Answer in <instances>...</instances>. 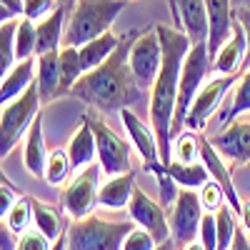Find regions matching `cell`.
<instances>
[{"label":"cell","mask_w":250,"mask_h":250,"mask_svg":"<svg viewBox=\"0 0 250 250\" xmlns=\"http://www.w3.org/2000/svg\"><path fill=\"white\" fill-rule=\"evenodd\" d=\"M160 43H163V68L150 88L148 100V123L158 135L160 145V160L163 165L170 163V145H173V120L178 105V85L183 62L193 48V40L185 35V30L175 25H155Z\"/></svg>","instance_id":"1"},{"label":"cell","mask_w":250,"mask_h":250,"mask_svg":"<svg viewBox=\"0 0 250 250\" xmlns=\"http://www.w3.org/2000/svg\"><path fill=\"white\" fill-rule=\"evenodd\" d=\"M135 35L138 33H130L128 38H123L118 50L103 65L83 75L73 85L70 95L100 113H120L125 108H130L143 95V90L138 88V83L130 73V62H128Z\"/></svg>","instance_id":"2"},{"label":"cell","mask_w":250,"mask_h":250,"mask_svg":"<svg viewBox=\"0 0 250 250\" xmlns=\"http://www.w3.org/2000/svg\"><path fill=\"white\" fill-rule=\"evenodd\" d=\"M65 23V45H85L110 33L115 18L125 10V0H73Z\"/></svg>","instance_id":"3"},{"label":"cell","mask_w":250,"mask_h":250,"mask_svg":"<svg viewBox=\"0 0 250 250\" xmlns=\"http://www.w3.org/2000/svg\"><path fill=\"white\" fill-rule=\"evenodd\" d=\"M133 228V220H105L93 213L83 220H73L68 228V250H123Z\"/></svg>","instance_id":"4"},{"label":"cell","mask_w":250,"mask_h":250,"mask_svg":"<svg viewBox=\"0 0 250 250\" xmlns=\"http://www.w3.org/2000/svg\"><path fill=\"white\" fill-rule=\"evenodd\" d=\"M213 73V53L208 43H193L190 53H188L180 73V85H178V105H175V120H173V138L185 130V118L190 110L195 95L200 88L210 80Z\"/></svg>","instance_id":"5"},{"label":"cell","mask_w":250,"mask_h":250,"mask_svg":"<svg viewBox=\"0 0 250 250\" xmlns=\"http://www.w3.org/2000/svg\"><path fill=\"white\" fill-rule=\"evenodd\" d=\"M40 105H43V100H40V90L35 83L10 105H3V113H0V158L3 160L13 153L18 140L30 130L33 120L43 113Z\"/></svg>","instance_id":"6"},{"label":"cell","mask_w":250,"mask_h":250,"mask_svg":"<svg viewBox=\"0 0 250 250\" xmlns=\"http://www.w3.org/2000/svg\"><path fill=\"white\" fill-rule=\"evenodd\" d=\"M90 125H93V133H95V145H98V163L103 168V175L110 178V175H120V173H130V148L133 143H128L125 138H120L110 125L98 118L95 110L85 113Z\"/></svg>","instance_id":"7"},{"label":"cell","mask_w":250,"mask_h":250,"mask_svg":"<svg viewBox=\"0 0 250 250\" xmlns=\"http://www.w3.org/2000/svg\"><path fill=\"white\" fill-rule=\"evenodd\" d=\"M128 62H130V73L138 83V88L145 93L153 88V83L163 68V43H160V35L155 28L150 30H143L135 35L133 45H130V55H128Z\"/></svg>","instance_id":"8"},{"label":"cell","mask_w":250,"mask_h":250,"mask_svg":"<svg viewBox=\"0 0 250 250\" xmlns=\"http://www.w3.org/2000/svg\"><path fill=\"white\" fill-rule=\"evenodd\" d=\"M100 175H103V168L100 163H93L88 168H83L62 190V210H65L73 220H83L93 215L95 205H98V193H100Z\"/></svg>","instance_id":"9"},{"label":"cell","mask_w":250,"mask_h":250,"mask_svg":"<svg viewBox=\"0 0 250 250\" xmlns=\"http://www.w3.org/2000/svg\"><path fill=\"white\" fill-rule=\"evenodd\" d=\"M203 203L198 190H185L180 188L175 203L168 208V220H170V233L175 245L183 250L185 245L195 243L198 233H200V223H203Z\"/></svg>","instance_id":"10"},{"label":"cell","mask_w":250,"mask_h":250,"mask_svg":"<svg viewBox=\"0 0 250 250\" xmlns=\"http://www.w3.org/2000/svg\"><path fill=\"white\" fill-rule=\"evenodd\" d=\"M240 75H243V73H240ZM240 75H215V78L208 80L205 85L200 88V93L195 95L190 110H188L185 130H195V133L203 130L205 125H208V120H210V118L218 113L223 98H225L228 90H230L235 83H238Z\"/></svg>","instance_id":"11"},{"label":"cell","mask_w":250,"mask_h":250,"mask_svg":"<svg viewBox=\"0 0 250 250\" xmlns=\"http://www.w3.org/2000/svg\"><path fill=\"white\" fill-rule=\"evenodd\" d=\"M128 213H130V220L138 228H143V230H148L158 243H165V240L173 238L165 205L160 200H153L140 185H135V193H133V200L128 205Z\"/></svg>","instance_id":"12"},{"label":"cell","mask_w":250,"mask_h":250,"mask_svg":"<svg viewBox=\"0 0 250 250\" xmlns=\"http://www.w3.org/2000/svg\"><path fill=\"white\" fill-rule=\"evenodd\" d=\"M120 120L125 125V130H128V138L133 143V148L138 150V155L143 158L145 168L153 170L155 175H160L165 170V165L160 160V145H158V135L153 130L150 123H143L130 108L120 110Z\"/></svg>","instance_id":"13"},{"label":"cell","mask_w":250,"mask_h":250,"mask_svg":"<svg viewBox=\"0 0 250 250\" xmlns=\"http://www.w3.org/2000/svg\"><path fill=\"white\" fill-rule=\"evenodd\" d=\"M210 143L225 160L233 163V168L235 165H248L250 163V113L228 123L218 135L210 138Z\"/></svg>","instance_id":"14"},{"label":"cell","mask_w":250,"mask_h":250,"mask_svg":"<svg viewBox=\"0 0 250 250\" xmlns=\"http://www.w3.org/2000/svg\"><path fill=\"white\" fill-rule=\"evenodd\" d=\"M200 163L205 165V170H208V175H210V180H215V183L223 188L228 205H230L233 210L238 213V218H240V213H243V200H240L235 185H233V173H230V168L225 165V158L218 153V148H215L210 140H205V138H200Z\"/></svg>","instance_id":"15"},{"label":"cell","mask_w":250,"mask_h":250,"mask_svg":"<svg viewBox=\"0 0 250 250\" xmlns=\"http://www.w3.org/2000/svg\"><path fill=\"white\" fill-rule=\"evenodd\" d=\"M208 5V48L215 55L233 35L235 28V3L233 0H205Z\"/></svg>","instance_id":"16"},{"label":"cell","mask_w":250,"mask_h":250,"mask_svg":"<svg viewBox=\"0 0 250 250\" xmlns=\"http://www.w3.org/2000/svg\"><path fill=\"white\" fill-rule=\"evenodd\" d=\"M43 125H45V115L40 113L30 130L25 133V143H23V163H25V170L33 178L45 180V168H48V148H45V133H43Z\"/></svg>","instance_id":"17"},{"label":"cell","mask_w":250,"mask_h":250,"mask_svg":"<svg viewBox=\"0 0 250 250\" xmlns=\"http://www.w3.org/2000/svg\"><path fill=\"white\" fill-rule=\"evenodd\" d=\"M245 70V30L235 20L230 40L213 55V73L215 75H240Z\"/></svg>","instance_id":"18"},{"label":"cell","mask_w":250,"mask_h":250,"mask_svg":"<svg viewBox=\"0 0 250 250\" xmlns=\"http://www.w3.org/2000/svg\"><path fill=\"white\" fill-rule=\"evenodd\" d=\"M65 3H60L48 18H43L40 23H35L38 30V50L35 55L45 53H58L65 45Z\"/></svg>","instance_id":"19"},{"label":"cell","mask_w":250,"mask_h":250,"mask_svg":"<svg viewBox=\"0 0 250 250\" xmlns=\"http://www.w3.org/2000/svg\"><path fill=\"white\" fill-rule=\"evenodd\" d=\"M135 193V173H120L103 180L100 193H98V205L108 208V210H123L128 208Z\"/></svg>","instance_id":"20"},{"label":"cell","mask_w":250,"mask_h":250,"mask_svg":"<svg viewBox=\"0 0 250 250\" xmlns=\"http://www.w3.org/2000/svg\"><path fill=\"white\" fill-rule=\"evenodd\" d=\"M178 3V18H180V30L193 43H208V5L205 0H175Z\"/></svg>","instance_id":"21"},{"label":"cell","mask_w":250,"mask_h":250,"mask_svg":"<svg viewBox=\"0 0 250 250\" xmlns=\"http://www.w3.org/2000/svg\"><path fill=\"white\" fill-rule=\"evenodd\" d=\"M68 155H70V163L75 170H83L93 165L98 160V145H95V133H93V125L88 120V115H83L78 128L68 143Z\"/></svg>","instance_id":"22"},{"label":"cell","mask_w":250,"mask_h":250,"mask_svg":"<svg viewBox=\"0 0 250 250\" xmlns=\"http://www.w3.org/2000/svg\"><path fill=\"white\" fill-rule=\"evenodd\" d=\"M35 70H38V60L28 58V60H18L15 68L10 73L3 75L0 80V103L10 105L13 100H18L33 83H35Z\"/></svg>","instance_id":"23"},{"label":"cell","mask_w":250,"mask_h":250,"mask_svg":"<svg viewBox=\"0 0 250 250\" xmlns=\"http://www.w3.org/2000/svg\"><path fill=\"white\" fill-rule=\"evenodd\" d=\"M60 53V50H58ZM58 53H45V55H35L38 60V70H35V85L40 90V100L50 103L60 98V85H62V75H60V55Z\"/></svg>","instance_id":"24"},{"label":"cell","mask_w":250,"mask_h":250,"mask_svg":"<svg viewBox=\"0 0 250 250\" xmlns=\"http://www.w3.org/2000/svg\"><path fill=\"white\" fill-rule=\"evenodd\" d=\"M120 40L123 38H118L113 30L110 33H105V35H100V38H95V40H90V43H85V45H80L78 50H80V62H83V70L85 73H90V70H95L98 65H103L115 50H118V45H120Z\"/></svg>","instance_id":"25"},{"label":"cell","mask_w":250,"mask_h":250,"mask_svg":"<svg viewBox=\"0 0 250 250\" xmlns=\"http://www.w3.org/2000/svg\"><path fill=\"white\" fill-rule=\"evenodd\" d=\"M165 173L173 178V183L178 188H185V190H200V188L210 180V175H208L203 163L185 165V163H175L173 160L170 165H165Z\"/></svg>","instance_id":"26"},{"label":"cell","mask_w":250,"mask_h":250,"mask_svg":"<svg viewBox=\"0 0 250 250\" xmlns=\"http://www.w3.org/2000/svg\"><path fill=\"white\" fill-rule=\"evenodd\" d=\"M33 228H38V230L43 233L48 240H53V243L68 230V228H62L60 215H58L55 208L45 205L43 200H35V198H33Z\"/></svg>","instance_id":"27"},{"label":"cell","mask_w":250,"mask_h":250,"mask_svg":"<svg viewBox=\"0 0 250 250\" xmlns=\"http://www.w3.org/2000/svg\"><path fill=\"white\" fill-rule=\"evenodd\" d=\"M60 75H62V85H60V95H70L73 85L85 75L80 62V50L75 45H62L60 48Z\"/></svg>","instance_id":"28"},{"label":"cell","mask_w":250,"mask_h":250,"mask_svg":"<svg viewBox=\"0 0 250 250\" xmlns=\"http://www.w3.org/2000/svg\"><path fill=\"white\" fill-rule=\"evenodd\" d=\"M200 163V135L195 130H183L173 138V145H170V163ZM168 163V165H170Z\"/></svg>","instance_id":"29"},{"label":"cell","mask_w":250,"mask_h":250,"mask_svg":"<svg viewBox=\"0 0 250 250\" xmlns=\"http://www.w3.org/2000/svg\"><path fill=\"white\" fill-rule=\"evenodd\" d=\"M3 228L8 233H15V235H23L25 230L33 228V198H23L10 208V213L3 218Z\"/></svg>","instance_id":"30"},{"label":"cell","mask_w":250,"mask_h":250,"mask_svg":"<svg viewBox=\"0 0 250 250\" xmlns=\"http://www.w3.org/2000/svg\"><path fill=\"white\" fill-rule=\"evenodd\" d=\"M215 228H218V250H230L240 225H238V213L228 203L215 213Z\"/></svg>","instance_id":"31"},{"label":"cell","mask_w":250,"mask_h":250,"mask_svg":"<svg viewBox=\"0 0 250 250\" xmlns=\"http://www.w3.org/2000/svg\"><path fill=\"white\" fill-rule=\"evenodd\" d=\"M35 50H38L35 23L28 18H20L18 30H15V55H18V60H28V58H35Z\"/></svg>","instance_id":"32"},{"label":"cell","mask_w":250,"mask_h":250,"mask_svg":"<svg viewBox=\"0 0 250 250\" xmlns=\"http://www.w3.org/2000/svg\"><path fill=\"white\" fill-rule=\"evenodd\" d=\"M250 113V70H243V75L235 83V90H233V105L228 110V115L223 118V128L228 123H233L240 115Z\"/></svg>","instance_id":"33"},{"label":"cell","mask_w":250,"mask_h":250,"mask_svg":"<svg viewBox=\"0 0 250 250\" xmlns=\"http://www.w3.org/2000/svg\"><path fill=\"white\" fill-rule=\"evenodd\" d=\"M15 30H18V20L13 23H3L0 25V73H10L18 62L15 55Z\"/></svg>","instance_id":"34"},{"label":"cell","mask_w":250,"mask_h":250,"mask_svg":"<svg viewBox=\"0 0 250 250\" xmlns=\"http://www.w3.org/2000/svg\"><path fill=\"white\" fill-rule=\"evenodd\" d=\"M73 170L75 168L70 163L68 150H53L50 158H48V168H45V183L48 185H62V183H68Z\"/></svg>","instance_id":"35"},{"label":"cell","mask_w":250,"mask_h":250,"mask_svg":"<svg viewBox=\"0 0 250 250\" xmlns=\"http://www.w3.org/2000/svg\"><path fill=\"white\" fill-rule=\"evenodd\" d=\"M198 195H200V203H203V210H205V213H218L220 208L228 203L223 188H220L215 180H208L200 190H198Z\"/></svg>","instance_id":"36"},{"label":"cell","mask_w":250,"mask_h":250,"mask_svg":"<svg viewBox=\"0 0 250 250\" xmlns=\"http://www.w3.org/2000/svg\"><path fill=\"white\" fill-rule=\"evenodd\" d=\"M15 250H53V240H48L38 228H30L23 235H18Z\"/></svg>","instance_id":"37"},{"label":"cell","mask_w":250,"mask_h":250,"mask_svg":"<svg viewBox=\"0 0 250 250\" xmlns=\"http://www.w3.org/2000/svg\"><path fill=\"white\" fill-rule=\"evenodd\" d=\"M158 248V240L148 233V230H143V228H133L130 235L125 238L123 243V250H155Z\"/></svg>","instance_id":"38"},{"label":"cell","mask_w":250,"mask_h":250,"mask_svg":"<svg viewBox=\"0 0 250 250\" xmlns=\"http://www.w3.org/2000/svg\"><path fill=\"white\" fill-rule=\"evenodd\" d=\"M200 243L205 250H218V228H215V213H205L200 223Z\"/></svg>","instance_id":"39"},{"label":"cell","mask_w":250,"mask_h":250,"mask_svg":"<svg viewBox=\"0 0 250 250\" xmlns=\"http://www.w3.org/2000/svg\"><path fill=\"white\" fill-rule=\"evenodd\" d=\"M60 3L58 0H25V18L33 23H40L43 18H48Z\"/></svg>","instance_id":"40"},{"label":"cell","mask_w":250,"mask_h":250,"mask_svg":"<svg viewBox=\"0 0 250 250\" xmlns=\"http://www.w3.org/2000/svg\"><path fill=\"white\" fill-rule=\"evenodd\" d=\"M20 200V195L15 193V188H13V183L5 178V173H3V178H0V215H8L10 213V208L15 205Z\"/></svg>","instance_id":"41"},{"label":"cell","mask_w":250,"mask_h":250,"mask_svg":"<svg viewBox=\"0 0 250 250\" xmlns=\"http://www.w3.org/2000/svg\"><path fill=\"white\" fill-rule=\"evenodd\" d=\"M20 15L25 18V0H0V25L13 23Z\"/></svg>","instance_id":"42"},{"label":"cell","mask_w":250,"mask_h":250,"mask_svg":"<svg viewBox=\"0 0 250 250\" xmlns=\"http://www.w3.org/2000/svg\"><path fill=\"white\" fill-rule=\"evenodd\" d=\"M235 20L245 30V70H250V8H235Z\"/></svg>","instance_id":"43"},{"label":"cell","mask_w":250,"mask_h":250,"mask_svg":"<svg viewBox=\"0 0 250 250\" xmlns=\"http://www.w3.org/2000/svg\"><path fill=\"white\" fill-rule=\"evenodd\" d=\"M230 250H250V238L248 233L243 230V225L238 228V233H235V240H233V248Z\"/></svg>","instance_id":"44"},{"label":"cell","mask_w":250,"mask_h":250,"mask_svg":"<svg viewBox=\"0 0 250 250\" xmlns=\"http://www.w3.org/2000/svg\"><path fill=\"white\" fill-rule=\"evenodd\" d=\"M240 225L243 230L250 235V203H243V213H240Z\"/></svg>","instance_id":"45"},{"label":"cell","mask_w":250,"mask_h":250,"mask_svg":"<svg viewBox=\"0 0 250 250\" xmlns=\"http://www.w3.org/2000/svg\"><path fill=\"white\" fill-rule=\"evenodd\" d=\"M168 10H170V20H173V25L180 28V18H178V3L175 0H168Z\"/></svg>","instance_id":"46"},{"label":"cell","mask_w":250,"mask_h":250,"mask_svg":"<svg viewBox=\"0 0 250 250\" xmlns=\"http://www.w3.org/2000/svg\"><path fill=\"white\" fill-rule=\"evenodd\" d=\"M53 250H68V230L62 233L55 243H53Z\"/></svg>","instance_id":"47"},{"label":"cell","mask_w":250,"mask_h":250,"mask_svg":"<svg viewBox=\"0 0 250 250\" xmlns=\"http://www.w3.org/2000/svg\"><path fill=\"white\" fill-rule=\"evenodd\" d=\"M155 250H178V245H175V240L170 238V240H165V243H158Z\"/></svg>","instance_id":"48"},{"label":"cell","mask_w":250,"mask_h":250,"mask_svg":"<svg viewBox=\"0 0 250 250\" xmlns=\"http://www.w3.org/2000/svg\"><path fill=\"white\" fill-rule=\"evenodd\" d=\"M183 250H205V248H203V243H200V240H195V243H190V245H185Z\"/></svg>","instance_id":"49"},{"label":"cell","mask_w":250,"mask_h":250,"mask_svg":"<svg viewBox=\"0 0 250 250\" xmlns=\"http://www.w3.org/2000/svg\"><path fill=\"white\" fill-rule=\"evenodd\" d=\"M235 8H250V0H233Z\"/></svg>","instance_id":"50"},{"label":"cell","mask_w":250,"mask_h":250,"mask_svg":"<svg viewBox=\"0 0 250 250\" xmlns=\"http://www.w3.org/2000/svg\"><path fill=\"white\" fill-rule=\"evenodd\" d=\"M65 3H70V0H65Z\"/></svg>","instance_id":"51"},{"label":"cell","mask_w":250,"mask_h":250,"mask_svg":"<svg viewBox=\"0 0 250 250\" xmlns=\"http://www.w3.org/2000/svg\"><path fill=\"white\" fill-rule=\"evenodd\" d=\"M70 3H73V0H70Z\"/></svg>","instance_id":"52"}]
</instances>
